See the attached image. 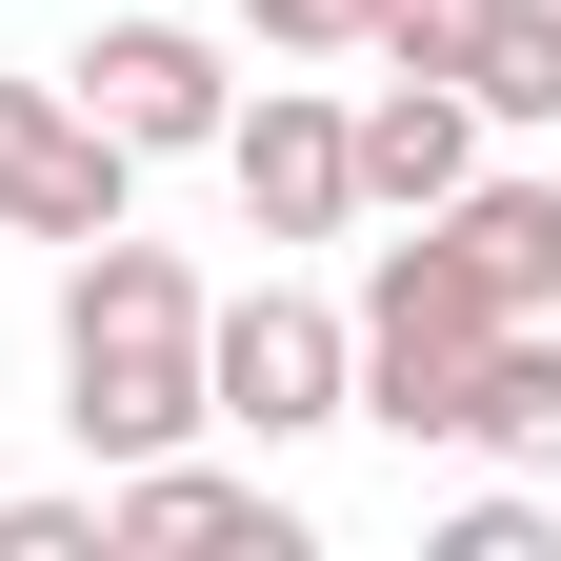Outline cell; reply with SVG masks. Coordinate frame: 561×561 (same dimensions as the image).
Returning <instances> with one entry per match:
<instances>
[{"label": "cell", "mask_w": 561, "mask_h": 561, "mask_svg": "<svg viewBox=\"0 0 561 561\" xmlns=\"http://www.w3.org/2000/svg\"><path fill=\"white\" fill-rule=\"evenodd\" d=\"M60 421H81V461H161L201 442V261L181 241H60Z\"/></svg>", "instance_id": "obj_1"}, {"label": "cell", "mask_w": 561, "mask_h": 561, "mask_svg": "<svg viewBox=\"0 0 561 561\" xmlns=\"http://www.w3.org/2000/svg\"><path fill=\"white\" fill-rule=\"evenodd\" d=\"M481 341H502V301H481V261L421 221L362 261V301H341V362H362V421L381 442H461V381H481Z\"/></svg>", "instance_id": "obj_2"}, {"label": "cell", "mask_w": 561, "mask_h": 561, "mask_svg": "<svg viewBox=\"0 0 561 561\" xmlns=\"http://www.w3.org/2000/svg\"><path fill=\"white\" fill-rule=\"evenodd\" d=\"M201 421H241V442H321V421H362L341 301H301V280H241V301H201Z\"/></svg>", "instance_id": "obj_3"}, {"label": "cell", "mask_w": 561, "mask_h": 561, "mask_svg": "<svg viewBox=\"0 0 561 561\" xmlns=\"http://www.w3.org/2000/svg\"><path fill=\"white\" fill-rule=\"evenodd\" d=\"M60 81H81V121L121 140V161H221V121H241V60L201 21H101Z\"/></svg>", "instance_id": "obj_4"}, {"label": "cell", "mask_w": 561, "mask_h": 561, "mask_svg": "<svg viewBox=\"0 0 561 561\" xmlns=\"http://www.w3.org/2000/svg\"><path fill=\"white\" fill-rule=\"evenodd\" d=\"M121 181L140 161L81 121V81H0V241H101Z\"/></svg>", "instance_id": "obj_5"}, {"label": "cell", "mask_w": 561, "mask_h": 561, "mask_svg": "<svg viewBox=\"0 0 561 561\" xmlns=\"http://www.w3.org/2000/svg\"><path fill=\"white\" fill-rule=\"evenodd\" d=\"M221 181H241L261 241H341V221H362V161H341V101H321V81H261V101L221 121Z\"/></svg>", "instance_id": "obj_6"}, {"label": "cell", "mask_w": 561, "mask_h": 561, "mask_svg": "<svg viewBox=\"0 0 561 561\" xmlns=\"http://www.w3.org/2000/svg\"><path fill=\"white\" fill-rule=\"evenodd\" d=\"M341 161H362L381 221H421V201H461V181H481V101H461V81H421V60H381V81L341 101Z\"/></svg>", "instance_id": "obj_7"}, {"label": "cell", "mask_w": 561, "mask_h": 561, "mask_svg": "<svg viewBox=\"0 0 561 561\" xmlns=\"http://www.w3.org/2000/svg\"><path fill=\"white\" fill-rule=\"evenodd\" d=\"M101 541H261V561H280L301 522H280L261 481H221V461H181V442H161V461H101Z\"/></svg>", "instance_id": "obj_8"}, {"label": "cell", "mask_w": 561, "mask_h": 561, "mask_svg": "<svg viewBox=\"0 0 561 561\" xmlns=\"http://www.w3.org/2000/svg\"><path fill=\"white\" fill-rule=\"evenodd\" d=\"M421 221L481 261L502 321H561V181H461V201H421Z\"/></svg>", "instance_id": "obj_9"}, {"label": "cell", "mask_w": 561, "mask_h": 561, "mask_svg": "<svg viewBox=\"0 0 561 561\" xmlns=\"http://www.w3.org/2000/svg\"><path fill=\"white\" fill-rule=\"evenodd\" d=\"M461 442L502 461V481H561V321H502V341H481V381H461Z\"/></svg>", "instance_id": "obj_10"}, {"label": "cell", "mask_w": 561, "mask_h": 561, "mask_svg": "<svg viewBox=\"0 0 561 561\" xmlns=\"http://www.w3.org/2000/svg\"><path fill=\"white\" fill-rule=\"evenodd\" d=\"M461 101H481V121H561V0H502V21H481Z\"/></svg>", "instance_id": "obj_11"}, {"label": "cell", "mask_w": 561, "mask_h": 561, "mask_svg": "<svg viewBox=\"0 0 561 561\" xmlns=\"http://www.w3.org/2000/svg\"><path fill=\"white\" fill-rule=\"evenodd\" d=\"M481 21H502V0H381V21H362V60H421V81H461V60H481Z\"/></svg>", "instance_id": "obj_12"}, {"label": "cell", "mask_w": 561, "mask_h": 561, "mask_svg": "<svg viewBox=\"0 0 561 561\" xmlns=\"http://www.w3.org/2000/svg\"><path fill=\"white\" fill-rule=\"evenodd\" d=\"M362 21H381V0H241L261 60H362Z\"/></svg>", "instance_id": "obj_13"}, {"label": "cell", "mask_w": 561, "mask_h": 561, "mask_svg": "<svg viewBox=\"0 0 561 561\" xmlns=\"http://www.w3.org/2000/svg\"><path fill=\"white\" fill-rule=\"evenodd\" d=\"M0 561H121V541H101V502H60V481H41V502H0Z\"/></svg>", "instance_id": "obj_14"}, {"label": "cell", "mask_w": 561, "mask_h": 561, "mask_svg": "<svg viewBox=\"0 0 561 561\" xmlns=\"http://www.w3.org/2000/svg\"><path fill=\"white\" fill-rule=\"evenodd\" d=\"M442 561H541V502H522V481H481V502L442 522Z\"/></svg>", "instance_id": "obj_15"}]
</instances>
